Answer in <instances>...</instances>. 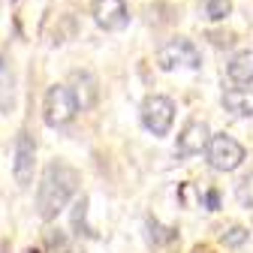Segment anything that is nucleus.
<instances>
[{
    "mask_svg": "<svg viewBox=\"0 0 253 253\" xmlns=\"http://www.w3.org/2000/svg\"><path fill=\"white\" fill-rule=\"evenodd\" d=\"M76 187H79V172L67 160H51L37 184V214L45 223H51L76 196Z\"/></svg>",
    "mask_w": 253,
    "mask_h": 253,
    "instance_id": "obj_1",
    "label": "nucleus"
},
{
    "mask_svg": "<svg viewBox=\"0 0 253 253\" xmlns=\"http://www.w3.org/2000/svg\"><path fill=\"white\" fill-rule=\"evenodd\" d=\"M79 115V106H76V97L67 84H51L45 90V100H42V118L51 130H60V126L73 124Z\"/></svg>",
    "mask_w": 253,
    "mask_h": 253,
    "instance_id": "obj_2",
    "label": "nucleus"
},
{
    "mask_svg": "<svg viewBox=\"0 0 253 253\" xmlns=\"http://www.w3.org/2000/svg\"><path fill=\"white\" fill-rule=\"evenodd\" d=\"M157 67H160L163 73H172V70H199L202 67V54H199V48L190 42L187 37H175V40L160 45V51H157Z\"/></svg>",
    "mask_w": 253,
    "mask_h": 253,
    "instance_id": "obj_3",
    "label": "nucleus"
},
{
    "mask_svg": "<svg viewBox=\"0 0 253 253\" xmlns=\"http://www.w3.org/2000/svg\"><path fill=\"white\" fill-rule=\"evenodd\" d=\"M205 157H208V166L214 172H235L244 160H247V151L238 139L220 133V136H211L208 139V148H205Z\"/></svg>",
    "mask_w": 253,
    "mask_h": 253,
    "instance_id": "obj_4",
    "label": "nucleus"
},
{
    "mask_svg": "<svg viewBox=\"0 0 253 253\" xmlns=\"http://www.w3.org/2000/svg\"><path fill=\"white\" fill-rule=\"evenodd\" d=\"M172 124H175V103L169 97H163V93H151L142 103V126L151 136L163 139V136H169Z\"/></svg>",
    "mask_w": 253,
    "mask_h": 253,
    "instance_id": "obj_5",
    "label": "nucleus"
},
{
    "mask_svg": "<svg viewBox=\"0 0 253 253\" xmlns=\"http://www.w3.org/2000/svg\"><path fill=\"white\" fill-rule=\"evenodd\" d=\"M34 166H37V139L30 133H18L15 154H12V175H15L18 187H30V181H34Z\"/></svg>",
    "mask_w": 253,
    "mask_h": 253,
    "instance_id": "obj_6",
    "label": "nucleus"
},
{
    "mask_svg": "<svg viewBox=\"0 0 253 253\" xmlns=\"http://www.w3.org/2000/svg\"><path fill=\"white\" fill-rule=\"evenodd\" d=\"M90 15L103 30L115 34V30H124L130 24V9H126L124 0H93L90 3Z\"/></svg>",
    "mask_w": 253,
    "mask_h": 253,
    "instance_id": "obj_7",
    "label": "nucleus"
},
{
    "mask_svg": "<svg viewBox=\"0 0 253 253\" xmlns=\"http://www.w3.org/2000/svg\"><path fill=\"white\" fill-rule=\"evenodd\" d=\"M208 139H211L208 124L199 121V118H193V121H187V126L181 130L178 145H175V154H178V157H196V154H205Z\"/></svg>",
    "mask_w": 253,
    "mask_h": 253,
    "instance_id": "obj_8",
    "label": "nucleus"
},
{
    "mask_svg": "<svg viewBox=\"0 0 253 253\" xmlns=\"http://www.w3.org/2000/svg\"><path fill=\"white\" fill-rule=\"evenodd\" d=\"M67 87L73 90L79 112L90 109L93 103L100 100V84H97V79H93V73H87V70H73V73H70V84H67Z\"/></svg>",
    "mask_w": 253,
    "mask_h": 253,
    "instance_id": "obj_9",
    "label": "nucleus"
},
{
    "mask_svg": "<svg viewBox=\"0 0 253 253\" xmlns=\"http://www.w3.org/2000/svg\"><path fill=\"white\" fill-rule=\"evenodd\" d=\"M223 109L235 118H253V87L238 84L223 93Z\"/></svg>",
    "mask_w": 253,
    "mask_h": 253,
    "instance_id": "obj_10",
    "label": "nucleus"
},
{
    "mask_svg": "<svg viewBox=\"0 0 253 253\" xmlns=\"http://www.w3.org/2000/svg\"><path fill=\"white\" fill-rule=\"evenodd\" d=\"M15 109V73L9 67V60L0 54V112H12Z\"/></svg>",
    "mask_w": 253,
    "mask_h": 253,
    "instance_id": "obj_11",
    "label": "nucleus"
},
{
    "mask_svg": "<svg viewBox=\"0 0 253 253\" xmlns=\"http://www.w3.org/2000/svg\"><path fill=\"white\" fill-rule=\"evenodd\" d=\"M226 73H229V79H232L235 84H253V48L238 51V54L229 60Z\"/></svg>",
    "mask_w": 253,
    "mask_h": 253,
    "instance_id": "obj_12",
    "label": "nucleus"
},
{
    "mask_svg": "<svg viewBox=\"0 0 253 253\" xmlns=\"http://www.w3.org/2000/svg\"><path fill=\"white\" fill-rule=\"evenodd\" d=\"M73 232L76 235H93V229L87 226V196H79L73 205Z\"/></svg>",
    "mask_w": 253,
    "mask_h": 253,
    "instance_id": "obj_13",
    "label": "nucleus"
},
{
    "mask_svg": "<svg viewBox=\"0 0 253 253\" xmlns=\"http://www.w3.org/2000/svg\"><path fill=\"white\" fill-rule=\"evenodd\" d=\"M202 9L208 21H223L232 12V0H202Z\"/></svg>",
    "mask_w": 253,
    "mask_h": 253,
    "instance_id": "obj_14",
    "label": "nucleus"
},
{
    "mask_svg": "<svg viewBox=\"0 0 253 253\" xmlns=\"http://www.w3.org/2000/svg\"><path fill=\"white\" fill-rule=\"evenodd\" d=\"M235 196L244 208H253V169L238 181V190H235Z\"/></svg>",
    "mask_w": 253,
    "mask_h": 253,
    "instance_id": "obj_15",
    "label": "nucleus"
},
{
    "mask_svg": "<svg viewBox=\"0 0 253 253\" xmlns=\"http://www.w3.org/2000/svg\"><path fill=\"white\" fill-rule=\"evenodd\" d=\"M247 238H250V232H247L244 226H229V229H223V244H226V247H241V244H247Z\"/></svg>",
    "mask_w": 253,
    "mask_h": 253,
    "instance_id": "obj_16",
    "label": "nucleus"
},
{
    "mask_svg": "<svg viewBox=\"0 0 253 253\" xmlns=\"http://www.w3.org/2000/svg\"><path fill=\"white\" fill-rule=\"evenodd\" d=\"M205 205H208V211H217V205H220L217 190H208V193H205Z\"/></svg>",
    "mask_w": 253,
    "mask_h": 253,
    "instance_id": "obj_17",
    "label": "nucleus"
},
{
    "mask_svg": "<svg viewBox=\"0 0 253 253\" xmlns=\"http://www.w3.org/2000/svg\"><path fill=\"white\" fill-rule=\"evenodd\" d=\"M0 253H12V247H9V241H0Z\"/></svg>",
    "mask_w": 253,
    "mask_h": 253,
    "instance_id": "obj_18",
    "label": "nucleus"
}]
</instances>
